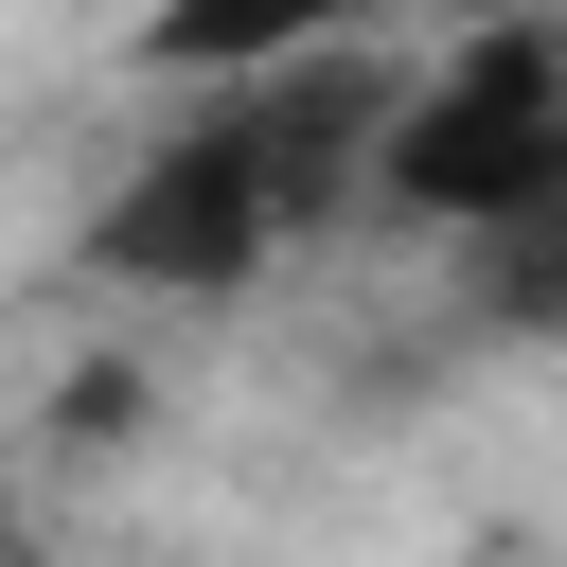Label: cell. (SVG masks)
Listing matches in <instances>:
<instances>
[{"label": "cell", "instance_id": "obj_1", "mask_svg": "<svg viewBox=\"0 0 567 567\" xmlns=\"http://www.w3.org/2000/svg\"><path fill=\"white\" fill-rule=\"evenodd\" d=\"M372 195L425 213V230H461V248L514 230V213H549L567 195V18H478L443 71H408Z\"/></svg>", "mask_w": 567, "mask_h": 567}, {"label": "cell", "instance_id": "obj_2", "mask_svg": "<svg viewBox=\"0 0 567 567\" xmlns=\"http://www.w3.org/2000/svg\"><path fill=\"white\" fill-rule=\"evenodd\" d=\"M284 230H301V213H284V177H266L248 106H230V89H195V106L124 159V195L89 213V284H177V301H213V284H248Z\"/></svg>", "mask_w": 567, "mask_h": 567}, {"label": "cell", "instance_id": "obj_3", "mask_svg": "<svg viewBox=\"0 0 567 567\" xmlns=\"http://www.w3.org/2000/svg\"><path fill=\"white\" fill-rule=\"evenodd\" d=\"M372 0H142V71L159 89H230V71H284L319 35H354Z\"/></svg>", "mask_w": 567, "mask_h": 567}, {"label": "cell", "instance_id": "obj_4", "mask_svg": "<svg viewBox=\"0 0 567 567\" xmlns=\"http://www.w3.org/2000/svg\"><path fill=\"white\" fill-rule=\"evenodd\" d=\"M478 319L532 337V354H567V195L514 213V230H478Z\"/></svg>", "mask_w": 567, "mask_h": 567}, {"label": "cell", "instance_id": "obj_5", "mask_svg": "<svg viewBox=\"0 0 567 567\" xmlns=\"http://www.w3.org/2000/svg\"><path fill=\"white\" fill-rule=\"evenodd\" d=\"M443 35H478V18H567V0H425Z\"/></svg>", "mask_w": 567, "mask_h": 567}]
</instances>
